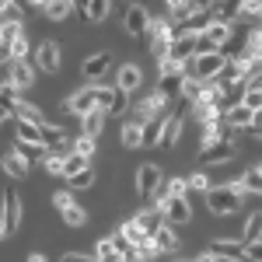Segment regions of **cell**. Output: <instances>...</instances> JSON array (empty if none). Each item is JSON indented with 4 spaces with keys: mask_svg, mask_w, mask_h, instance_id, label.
I'll return each mask as SVG.
<instances>
[{
    "mask_svg": "<svg viewBox=\"0 0 262 262\" xmlns=\"http://www.w3.org/2000/svg\"><path fill=\"white\" fill-rule=\"evenodd\" d=\"M168 105H171V91L164 84H154L150 91H143L140 98H133V108L126 119H137V122H150V119H164L168 116Z\"/></svg>",
    "mask_w": 262,
    "mask_h": 262,
    "instance_id": "6da1fadb",
    "label": "cell"
},
{
    "mask_svg": "<svg viewBox=\"0 0 262 262\" xmlns=\"http://www.w3.org/2000/svg\"><path fill=\"white\" fill-rule=\"evenodd\" d=\"M143 42H147V49H150V56H154V63L164 60V56H171V46H175V21L168 18V14H154L150 18V28H147V35H143Z\"/></svg>",
    "mask_w": 262,
    "mask_h": 262,
    "instance_id": "7a4b0ae2",
    "label": "cell"
},
{
    "mask_svg": "<svg viewBox=\"0 0 262 262\" xmlns=\"http://www.w3.org/2000/svg\"><path fill=\"white\" fill-rule=\"evenodd\" d=\"M203 203H206L210 217H234V213H242V206H245L242 196L227 189V182H224V185H213V189L203 196Z\"/></svg>",
    "mask_w": 262,
    "mask_h": 262,
    "instance_id": "3957f363",
    "label": "cell"
},
{
    "mask_svg": "<svg viewBox=\"0 0 262 262\" xmlns=\"http://www.w3.org/2000/svg\"><path fill=\"white\" fill-rule=\"evenodd\" d=\"M95 108H101V105H98V84L84 81L77 91H70V95L63 98V112H67L70 119H81V116L95 112Z\"/></svg>",
    "mask_w": 262,
    "mask_h": 262,
    "instance_id": "277c9868",
    "label": "cell"
},
{
    "mask_svg": "<svg viewBox=\"0 0 262 262\" xmlns=\"http://www.w3.org/2000/svg\"><path fill=\"white\" fill-rule=\"evenodd\" d=\"M150 7L143 4V0H129L126 4V11H122V35L126 39H143L147 35V28H150Z\"/></svg>",
    "mask_w": 262,
    "mask_h": 262,
    "instance_id": "5b68a950",
    "label": "cell"
},
{
    "mask_svg": "<svg viewBox=\"0 0 262 262\" xmlns=\"http://www.w3.org/2000/svg\"><path fill=\"white\" fill-rule=\"evenodd\" d=\"M168 179L161 171V164H154V161H143L140 168H137V175H133V192L140 196V200L150 203V196H154V189L161 185V182Z\"/></svg>",
    "mask_w": 262,
    "mask_h": 262,
    "instance_id": "8992f818",
    "label": "cell"
},
{
    "mask_svg": "<svg viewBox=\"0 0 262 262\" xmlns=\"http://www.w3.org/2000/svg\"><path fill=\"white\" fill-rule=\"evenodd\" d=\"M32 60H35V67H39V74H60V67H63V46L56 39H42V42H35Z\"/></svg>",
    "mask_w": 262,
    "mask_h": 262,
    "instance_id": "52a82bcc",
    "label": "cell"
},
{
    "mask_svg": "<svg viewBox=\"0 0 262 262\" xmlns=\"http://www.w3.org/2000/svg\"><path fill=\"white\" fill-rule=\"evenodd\" d=\"M25 224V200H21L14 189L4 192V242H11Z\"/></svg>",
    "mask_w": 262,
    "mask_h": 262,
    "instance_id": "ba28073f",
    "label": "cell"
},
{
    "mask_svg": "<svg viewBox=\"0 0 262 262\" xmlns=\"http://www.w3.org/2000/svg\"><path fill=\"white\" fill-rule=\"evenodd\" d=\"M242 158V143H238V133H231V140H221L210 150H200V164L203 168H213V164H231Z\"/></svg>",
    "mask_w": 262,
    "mask_h": 262,
    "instance_id": "9c48e42d",
    "label": "cell"
},
{
    "mask_svg": "<svg viewBox=\"0 0 262 262\" xmlns=\"http://www.w3.org/2000/svg\"><path fill=\"white\" fill-rule=\"evenodd\" d=\"M112 84H116V88H122L126 95H133V98H137L143 88H147V74H143L140 63H119V67H116Z\"/></svg>",
    "mask_w": 262,
    "mask_h": 262,
    "instance_id": "30bf717a",
    "label": "cell"
},
{
    "mask_svg": "<svg viewBox=\"0 0 262 262\" xmlns=\"http://www.w3.org/2000/svg\"><path fill=\"white\" fill-rule=\"evenodd\" d=\"M108 70H112V53H108V49H95V53H88L84 63H81V81L98 84V81H105Z\"/></svg>",
    "mask_w": 262,
    "mask_h": 262,
    "instance_id": "8fae6325",
    "label": "cell"
},
{
    "mask_svg": "<svg viewBox=\"0 0 262 262\" xmlns=\"http://www.w3.org/2000/svg\"><path fill=\"white\" fill-rule=\"evenodd\" d=\"M189 63L192 60H179V56H164V60H158V84H164L168 91H179L182 77L189 74Z\"/></svg>",
    "mask_w": 262,
    "mask_h": 262,
    "instance_id": "7c38bea8",
    "label": "cell"
},
{
    "mask_svg": "<svg viewBox=\"0 0 262 262\" xmlns=\"http://www.w3.org/2000/svg\"><path fill=\"white\" fill-rule=\"evenodd\" d=\"M189 67H192V74H196L200 81H217L221 70L227 67V53H224V49H217V53H200Z\"/></svg>",
    "mask_w": 262,
    "mask_h": 262,
    "instance_id": "4fadbf2b",
    "label": "cell"
},
{
    "mask_svg": "<svg viewBox=\"0 0 262 262\" xmlns=\"http://www.w3.org/2000/svg\"><path fill=\"white\" fill-rule=\"evenodd\" d=\"M158 206H161V213L175 224V227L192 224V203H189V196H168V200H161Z\"/></svg>",
    "mask_w": 262,
    "mask_h": 262,
    "instance_id": "5bb4252c",
    "label": "cell"
},
{
    "mask_svg": "<svg viewBox=\"0 0 262 262\" xmlns=\"http://www.w3.org/2000/svg\"><path fill=\"white\" fill-rule=\"evenodd\" d=\"M224 122L234 129V133H252V122H255V108H248L245 101H234L224 108Z\"/></svg>",
    "mask_w": 262,
    "mask_h": 262,
    "instance_id": "9a60e30c",
    "label": "cell"
},
{
    "mask_svg": "<svg viewBox=\"0 0 262 262\" xmlns=\"http://www.w3.org/2000/svg\"><path fill=\"white\" fill-rule=\"evenodd\" d=\"M0 164H4V175L14 179V182H25V179H28V168H32V161L21 154L18 147H11V150L4 154V161H0Z\"/></svg>",
    "mask_w": 262,
    "mask_h": 262,
    "instance_id": "2e32d148",
    "label": "cell"
},
{
    "mask_svg": "<svg viewBox=\"0 0 262 262\" xmlns=\"http://www.w3.org/2000/svg\"><path fill=\"white\" fill-rule=\"evenodd\" d=\"M116 238H119V245H140L143 238H150L147 231H143V224L137 221V217H122L119 224H116V231H112Z\"/></svg>",
    "mask_w": 262,
    "mask_h": 262,
    "instance_id": "e0dca14e",
    "label": "cell"
},
{
    "mask_svg": "<svg viewBox=\"0 0 262 262\" xmlns=\"http://www.w3.org/2000/svg\"><path fill=\"white\" fill-rule=\"evenodd\" d=\"M182 129H185L182 112H168V116H164V126H161V147L164 150H175V147H179Z\"/></svg>",
    "mask_w": 262,
    "mask_h": 262,
    "instance_id": "ac0fdd59",
    "label": "cell"
},
{
    "mask_svg": "<svg viewBox=\"0 0 262 262\" xmlns=\"http://www.w3.org/2000/svg\"><path fill=\"white\" fill-rule=\"evenodd\" d=\"M32 53H35V46L28 42L25 32H18L11 42H4V46H0V56H4V60H32Z\"/></svg>",
    "mask_w": 262,
    "mask_h": 262,
    "instance_id": "d6986e66",
    "label": "cell"
},
{
    "mask_svg": "<svg viewBox=\"0 0 262 262\" xmlns=\"http://www.w3.org/2000/svg\"><path fill=\"white\" fill-rule=\"evenodd\" d=\"M91 252H95V259L98 262H122V245L116 234H105L98 242L91 245Z\"/></svg>",
    "mask_w": 262,
    "mask_h": 262,
    "instance_id": "ffe728a7",
    "label": "cell"
},
{
    "mask_svg": "<svg viewBox=\"0 0 262 262\" xmlns=\"http://www.w3.org/2000/svg\"><path fill=\"white\" fill-rule=\"evenodd\" d=\"M210 248H213V252L227 262V259H245V248H248V245H245V238L238 234V238H213V242H210Z\"/></svg>",
    "mask_w": 262,
    "mask_h": 262,
    "instance_id": "44dd1931",
    "label": "cell"
},
{
    "mask_svg": "<svg viewBox=\"0 0 262 262\" xmlns=\"http://www.w3.org/2000/svg\"><path fill=\"white\" fill-rule=\"evenodd\" d=\"M119 143H122V150H140V147H143V122H137V119H122Z\"/></svg>",
    "mask_w": 262,
    "mask_h": 262,
    "instance_id": "7402d4cb",
    "label": "cell"
},
{
    "mask_svg": "<svg viewBox=\"0 0 262 262\" xmlns=\"http://www.w3.org/2000/svg\"><path fill=\"white\" fill-rule=\"evenodd\" d=\"M105 122H108V112L105 108H95L77 119V133H88V137H101L105 133Z\"/></svg>",
    "mask_w": 262,
    "mask_h": 262,
    "instance_id": "603a6c76",
    "label": "cell"
},
{
    "mask_svg": "<svg viewBox=\"0 0 262 262\" xmlns=\"http://www.w3.org/2000/svg\"><path fill=\"white\" fill-rule=\"evenodd\" d=\"M154 238H158V245H161V252L164 255H171V252H179L182 248V238H179V227L171 221H164L158 231H154Z\"/></svg>",
    "mask_w": 262,
    "mask_h": 262,
    "instance_id": "cb8c5ba5",
    "label": "cell"
},
{
    "mask_svg": "<svg viewBox=\"0 0 262 262\" xmlns=\"http://www.w3.org/2000/svg\"><path fill=\"white\" fill-rule=\"evenodd\" d=\"M242 7H245V0H213L210 14L217 21H242Z\"/></svg>",
    "mask_w": 262,
    "mask_h": 262,
    "instance_id": "d4e9b609",
    "label": "cell"
},
{
    "mask_svg": "<svg viewBox=\"0 0 262 262\" xmlns=\"http://www.w3.org/2000/svg\"><path fill=\"white\" fill-rule=\"evenodd\" d=\"M203 84H206V81H200V77L192 74V67H189V74H185V77H182V84H179V98L185 101V105H192V101L203 95Z\"/></svg>",
    "mask_w": 262,
    "mask_h": 262,
    "instance_id": "484cf974",
    "label": "cell"
},
{
    "mask_svg": "<svg viewBox=\"0 0 262 262\" xmlns=\"http://www.w3.org/2000/svg\"><path fill=\"white\" fill-rule=\"evenodd\" d=\"M74 11H77V7H74L70 0H49V4L42 7L39 14H42L46 21H56V25H60V21H67L70 14H74Z\"/></svg>",
    "mask_w": 262,
    "mask_h": 262,
    "instance_id": "4316f807",
    "label": "cell"
},
{
    "mask_svg": "<svg viewBox=\"0 0 262 262\" xmlns=\"http://www.w3.org/2000/svg\"><path fill=\"white\" fill-rule=\"evenodd\" d=\"M14 140L46 143V140H42V126H39V122H28V119H18V122H14ZM46 147H49V143H46Z\"/></svg>",
    "mask_w": 262,
    "mask_h": 262,
    "instance_id": "83f0119b",
    "label": "cell"
},
{
    "mask_svg": "<svg viewBox=\"0 0 262 262\" xmlns=\"http://www.w3.org/2000/svg\"><path fill=\"white\" fill-rule=\"evenodd\" d=\"M60 221L67 224L70 231H81V227H88V210H84L81 203H74V206L60 210Z\"/></svg>",
    "mask_w": 262,
    "mask_h": 262,
    "instance_id": "f1b7e54d",
    "label": "cell"
},
{
    "mask_svg": "<svg viewBox=\"0 0 262 262\" xmlns=\"http://www.w3.org/2000/svg\"><path fill=\"white\" fill-rule=\"evenodd\" d=\"M70 137H74V133H70V129H67V126H60V122H42V140L49 143V147H60L63 140H70Z\"/></svg>",
    "mask_w": 262,
    "mask_h": 262,
    "instance_id": "f546056e",
    "label": "cell"
},
{
    "mask_svg": "<svg viewBox=\"0 0 262 262\" xmlns=\"http://www.w3.org/2000/svg\"><path fill=\"white\" fill-rule=\"evenodd\" d=\"M242 238H245V245H252V242H262V210H252V213L245 217Z\"/></svg>",
    "mask_w": 262,
    "mask_h": 262,
    "instance_id": "4dcf8cb0",
    "label": "cell"
},
{
    "mask_svg": "<svg viewBox=\"0 0 262 262\" xmlns=\"http://www.w3.org/2000/svg\"><path fill=\"white\" fill-rule=\"evenodd\" d=\"M28 11H32V7H28V4H25V0H11V4H4V25H25V18H28Z\"/></svg>",
    "mask_w": 262,
    "mask_h": 262,
    "instance_id": "1f68e13d",
    "label": "cell"
},
{
    "mask_svg": "<svg viewBox=\"0 0 262 262\" xmlns=\"http://www.w3.org/2000/svg\"><path fill=\"white\" fill-rule=\"evenodd\" d=\"M108 14H112V0H91V4H88L84 21H88V25H105V21H108Z\"/></svg>",
    "mask_w": 262,
    "mask_h": 262,
    "instance_id": "d6a6232c",
    "label": "cell"
},
{
    "mask_svg": "<svg viewBox=\"0 0 262 262\" xmlns=\"http://www.w3.org/2000/svg\"><path fill=\"white\" fill-rule=\"evenodd\" d=\"M14 112H18V119H28V122H46V116H42V108L35 105V101H28V98H18V105H14Z\"/></svg>",
    "mask_w": 262,
    "mask_h": 262,
    "instance_id": "836d02e7",
    "label": "cell"
},
{
    "mask_svg": "<svg viewBox=\"0 0 262 262\" xmlns=\"http://www.w3.org/2000/svg\"><path fill=\"white\" fill-rule=\"evenodd\" d=\"M42 171L53 175V179H67V158L56 154V150H49V158L42 161Z\"/></svg>",
    "mask_w": 262,
    "mask_h": 262,
    "instance_id": "e575fe53",
    "label": "cell"
},
{
    "mask_svg": "<svg viewBox=\"0 0 262 262\" xmlns=\"http://www.w3.org/2000/svg\"><path fill=\"white\" fill-rule=\"evenodd\" d=\"M95 182H98V171H95V168H84L81 175L67 179V185H70L74 192H88V189H95Z\"/></svg>",
    "mask_w": 262,
    "mask_h": 262,
    "instance_id": "d590c367",
    "label": "cell"
},
{
    "mask_svg": "<svg viewBox=\"0 0 262 262\" xmlns=\"http://www.w3.org/2000/svg\"><path fill=\"white\" fill-rule=\"evenodd\" d=\"M171 56H179V60H196V35L175 39V46H171Z\"/></svg>",
    "mask_w": 262,
    "mask_h": 262,
    "instance_id": "8d00e7d4",
    "label": "cell"
},
{
    "mask_svg": "<svg viewBox=\"0 0 262 262\" xmlns=\"http://www.w3.org/2000/svg\"><path fill=\"white\" fill-rule=\"evenodd\" d=\"M210 189H213V179H210V175H206L203 168L189 175V192H196V196H206Z\"/></svg>",
    "mask_w": 262,
    "mask_h": 262,
    "instance_id": "74e56055",
    "label": "cell"
},
{
    "mask_svg": "<svg viewBox=\"0 0 262 262\" xmlns=\"http://www.w3.org/2000/svg\"><path fill=\"white\" fill-rule=\"evenodd\" d=\"M161 126H164V119L143 122V147H161Z\"/></svg>",
    "mask_w": 262,
    "mask_h": 262,
    "instance_id": "f35d334b",
    "label": "cell"
},
{
    "mask_svg": "<svg viewBox=\"0 0 262 262\" xmlns=\"http://www.w3.org/2000/svg\"><path fill=\"white\" fill-rule=\"evenodd\" d=\"M74 147H77V154H84L88 161H95V154H98V137H88V133H77V140H74Z\"/></svg>",
    "mask_w": 262,
    "mask_h": 262,
    "instance_id": "ab89813d",
    "label": "cell"
},
{
    "mask_svg": "<svg viewBox=\"0 0 262 262\" xmlns=\"http://www.w3.org/2000/svg\"><path fill=\"white\" fill-rule=\"evenodd\" d=\"M77 203V192L67 185V189H56V192H49V206H56V210H67V206H74Z\"/></svg>",
    "mask_w": 262,
    "mask_h": 262,
    "instance_id": "60d3db41",
    "label": "cell"
},
{
    "mask_svg": "<svg viewBox=\"0 0 262 262\" xmlns=\"http://www.w3.org/2000/svg\"><path fill=\"white\" fill-rule=\"evenodd\" d=\"M129 108H133V95H126V91L119 88V95H116V101H112L108 116H119V119H126V116H129Z\"/></svg>",
    "mask_w": 262,
    "mask_h": 262,
    "instance_id": "b9f144b4",
    "label": "cell"
},
{
    "mask_svg": "<svg viewBox=\"0 0 262 262\" xmlns=\"http://www.w3.org/2000/svg\"><path fill=\"white\" fill-rule=\"evenodd\" d=\"M84 168H91V161H88L84 154H77V150H74V154H67V179H74V175H81Z\"/></svg>",
    "mask_w": 262,
    "mask_h": 262,
    "instance_id": "7bdbcfd3",
    "label": "cell"
},
{
    "mask_svg": "<svg viewBox=\"0 0 262 262\" xmlns=\"http://www.w3.org/2000/svg\"><path fill=\"white\" fill-rule=\"evenodd\" d=\"M245 185H248V192L252 196H262V171L252 164V168H245Z\"/></svg>",
    "mask_w": 262,
    "mask_h": 262,
    "instance_id": "ee69618b",
    "label": "cell"
},
{
    "mask_svg": "<svg viewBox=\"0 0 262 262\" xmlns=\"http://www.w3.org/2000/svg\"><path fill=\"white\" fill-rule=\"evenodd\" d=\"M168 192L171 196H189V175H168Z\"/></svg>",
    "mask_w": 262,
    "mask_h": 262,
    "instance_id": "f6af8a7d",
    "label": "cell"
},
{
    "mask_svg": "<svg viewBox=\"0 0 262 262\" xmlns=\"http://www.w3.org/2000/svg\"><path fill=\"white\" fill-rule=\"evenodd\" d=\"M60 262H95V252H74V248H70V252L60 255Z\"/></svg>",
    "mask_w": 262,
    "mask_h": 262,
    "instance_id": "bcb514c9",
    "label": "cell"
},
{
    "mask_svg": "<svg viewBox=\"0 0 262 262\" xmlns=\"http://www.w3.org/2000/svg\"><path fill=\"white\" fill-rule=\"evenodd\" d=\"M189 262H224V259L217 255V252H213V248H210V245H206V248H203V252H196V255H192Z\"/></svg>",
    "mask_w": 262,
    "mask_h": 262,
    "instance_id": "7dc6e473",
    "label": "cell"
},
{
    "mask_svg": "<svg viewBox=\"0 0 262 262\" xmlns=\"http://www.w3.org/2000/svg\"><path fill=\"white\" fill-rule=\"evenodd\" d=\"M122 262H147L137 245H122Z\"/></svg>",
    "mask_w": 262,
    "mask_h": 262,
    "instance_id": "c3c4849f",
    "label": "cell"
},
{
    "mask_svg": "<svg viewBox=\"0 0 262 262\" xmlns=\"http://www.w3.org/2000/svg\"><path fill=\"white\" fill-rule=\"evenodd\" d=\"M245 259H248V262H262V242L248 245V248H245Z\"/></svg>",
    "mask_w": 262,
    "mask_h": 262,
    "instance_id": "681fc988",
    "label": "cell"
},
{
    "mask_svg": "<svg viewBox=\"0 0 262 262\" xmlns=\"http://www.w3.org/2000/svg\"><path fill=\"white\" fill-rule=\"evenodd\" d=\"M245 88H255V91H262V67L252 74V77H248V81H245Z\"/></svg>",
    "mask_w": 262,
    "mask_h": 262,
    "instance_id": "f907efd6",
    "label": "cell"
},
{
    "mask_svg": "<svg viewBox=\"0 0 262 262\" xmlns=\"http://www.w3.org/2000/svg\"><path fill=\"white\" fill-rule=\"evenodd\" d=\"M25 262H49V259H46V252H28V259H25Z\"/></svg>",
    "mask_w": 262,
    "mask_h": 262,
    "instance_id": "816d5d0a",
    "label": "cell"
},
{
    "mask_svg": "<svg viewBox=\"0 0 262 262\" xmlns=\"http://www.w3.org/2000/svg\"><path fill=\"white\" fill-rule=\"evenodd\" d=\"M25 4H28V7H35V11H42V7H46L49 0H25Z\"/></svg>",
    "mask_w": 262,
    "mask_h": 262,
    "instance_id": "f5cc1de1",
    "label": "cell"
},
{
    "mask_svg": "<svg viewBox=\"0 0 262 262\" xmlns=\"http://www.w3.org/2000/svg\"><path fill=\"white\" fill-rule=\"evenodd\" d=\"M252 140H259V143H262V133H252Z\"/></svg>",
    "mask_w": 262,
    "mask_h": 262,
    "instance_id": "db71d44e",
    "label": "cell"
},
{
    "mask_svg": "<svg viewBox=\"0 0 262 262\" xmlns=\"http://www.w3.org/2000/svg\"><path fill=\"white\" fill-rule=\"evenodd\" d=\"M255 168H259V171H262V161H255Z\"/></svg>",
    "mask_w": 262,
    "mask_h": 262,
    "instance_id": "11a10c76",
    "label": "cell"
},
{
    "mask_svg": "<svg viewBox=\"0 0 262 262\" xmlns=\"http://www.w3.org/2000/svg\"><path fill=\"white\" fill-rule=\"evenodd\" d=\"M227 262H242V259H227Z\"/></svg>",
    "mask_w": 262,
    "mask_h": 262,
    "instance_id": "9f6ffc18",
    "label": "cell"
},
{
    "mask_svg": "<svg viewBox=\"0 0 262 262\" xmlns=\"http://www.w3.org/2000/svg\"><path fill=\"white\" fill-rule=\"evenodd\" d=\"M175 262H185V259H175Z\"/></svg>",
    "mask_w": 262,
    "mask_h": 262,
    "instance_id": "6f0895ef",
    "label": "cell"
}]
</instances>
